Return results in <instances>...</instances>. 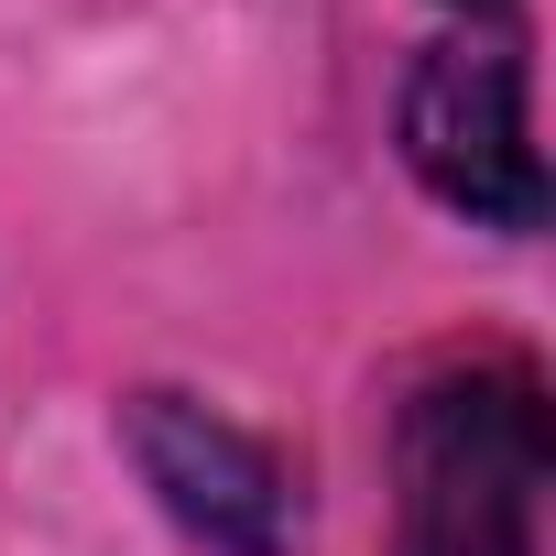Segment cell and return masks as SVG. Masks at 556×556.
Masks as SVG:
<instances>
[{"label":"cell","mask_w":556,"mask_h":556,"mask_svg":"<svg viewBox=\"0 0 556 556\" xmlns=\"http://www.w3.org/2000/svg\"><path fill=\"white\" fill-rule=\"evenodd\" d=\"M131 458L164 491V513L186 534H207L218 556H295V469L273 458L251 426H229L197 393H142L131 404Z\"/></svg>","instance_id":"cell-3"},{"label":"cell","mask_w":556,"mask_h":556,"mask_svg":"<svg viewBox=\"0 0 556 556\" xmlns=\"http://www.w3.org/2000/svg\"><path fill=\"white\" fill-rule=\"evenodd\" d=\"M545 404L523 361L437 371L393 426V556H534Z\"/></svg>","instance_id":"cell-1"},{"label":"cell","mask_w":556,"mask_h":556,"mask_svg":"<svg viewBox=\"0 0 556 556\" xmlns=\"http://www.w3.org/2000/svg\"><path fill=\"white\" fill-rule=\"evenodd\" d=\"M404 164L480 229H534L545 218V164L523 131V66L502 45H426L404 77Z\"/></svg>","instance_id":"cell-2"},{"label":"cell","mask_w":556,"mask_h":556,"mask_svg":"<svg viewBox=\"0 0 556 556\" xmlns=\"http://www.w3.org/2000/svg\"><path fill=\"white\" fill-rule=\"evenodd\" d=\"M458 12H502V0H458Z\"/></svg>","instance_id":"cell-4"}]
</instances>
